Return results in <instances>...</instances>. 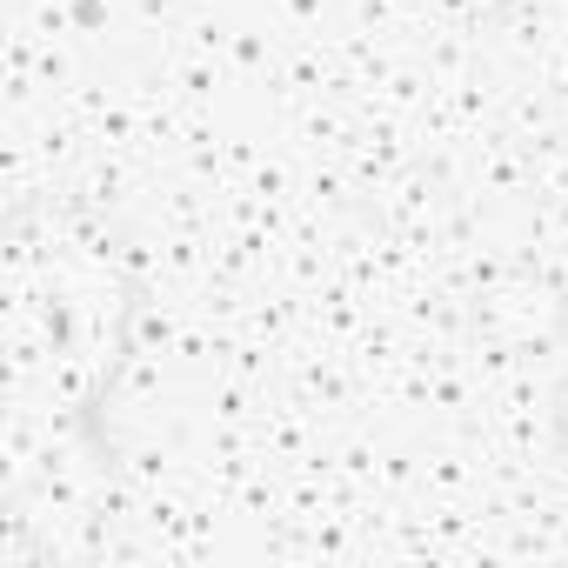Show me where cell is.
Segmentation results:
<instances>
[{
    "mask_svg": "<svg viewBox=\"0 0 568 568\" xmlns=\"http://www.w3.org/2000/svg\"><path fill=\"white\" fill-rule=\"evenodd\" d=\"M468 328L475 342H488L495 355H555L568 342V295L541 267H495L475 302H468Z\"/></svg>",
    "mask_w": 568,
    "mask_h": 568,
    "instance_id": "obj_1",
    "label": "cell"
},
{
    "mask_svg": "<svg viewBox=\"0 0 568 568\" xmlns=\"http://www.w3.org/2000/svg\"><path fill=\"white\" fill-rule=\"evenodd\" d=\"M555 455H561V468H568V375H561V388H555Z\"/></svg>",
    "mask_w": 568,
    "mask_h": 568,
    "instance_id": "obj_2",
    "label": "cell"
},
{
    "mask_svg": "<svg viewBox=\"0 0 568 568\" xmlns=\"http://www.w3.org/2000/svg\"><path fill=\"white\" fill-rule=\"evenodd\" d=\"M455 14H468V21H495V14H508L515 0H448Z\"/></svg>",
    "mask_w": 568,
    "mask_h": 568,
    "instance_id": "obj_3",
    "label": "cell"
}]
</instances>
